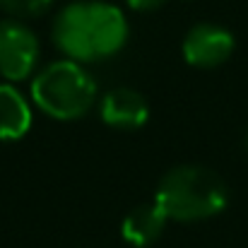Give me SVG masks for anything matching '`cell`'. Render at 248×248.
<instances>
[{
	"label": "cell",
	"mask_w": 248,
	"mask_h": 248,
	"mask_svg": "<svg viewBox=\"0 0 248 248\" xmlns=\"http://www.w3.org/2000/svg\"><path fill=\"white\" fill-rule=\"evenodd\" d=\"M229 190L224 181L207 166H176L159 181L155 202L176 222H202L227 207Z\"/></svg>",
	"instance_id": "cell-1"
},
{
	"label": "cell",
	"mask_w": 248,
	"mask_h": 248,
	"mask_svg": "<svg viewBox=\"0 0 248 248\" xmlns=\"http://www.w3.org/2000/svg\"><path fill=\"white\" fill-rule=\"evenodd\" d=\"M34 104L56 121H75L94 106L96 84L78 61H56L31 82Z\"/></svg>",
	"instance_id": "cell-2"
},
{
	"label": "cell",
	"mask_w": 248,
	"mask_h": 248,
	"mask_svg": "<svg viewBox=\"0 0 248 248\" xmlns=\"http://www.w3.org/2000/svg\"><path fill=\"white\" fill-rule=\"evenodd\" d=\"M36 63V34L17 19H0V75L10 82H19L34 73Z\"/></svg>",
	"instance_id": "cell-3"
},
{
	"label": "cell",
	"mask_w": 248,
	"mask_h": 248,
	"mask_svg": "<svg viewBox=\"0 0 248 248\" xmlns=\"http://www.w3.org/2000/svg\"><path fill=\"white\" fill-rule=\"evenodd\" d=\"M87 22H89V41L94 61L108 58L125 46L128 22L116 5L104 0H87Z\"/></svg>",
	"instance_id": "cell-4"
},
{
	"label": "cell",
	"mask_w": 248,
	"mask_h": 248,
	"mask_svg": "<svg viewBox=\"0 0 248 248\" xmlns=\"http://www.w3.org/2000/svg\"><path fill=\"white\" fill-rule=\"evenodd\" d=\"M234 53V36L217 24H195L183 39V58L195 68H217Z\"/></svg>",
	"instance_id": "cell-5"
},
{
	"label": "cell",
	"mask_w": 248,
	"mask_h": 248,
	"mask_svg": "<svg viewBox=\"0 0 248 248\" xmlns=\"http://www.w3.org/2000/svg\"><path fill=\"white\" fill-rule=\"evenodd\" d=\"M53 41L68 56V61H94L87 22V0L65 5L53 22Z\"/></svg>",
	"instance_id": "cell-6"
},
{
	"label": "cell",
	"mask_w": 248,
	"mask_h": 248,
	"mask_svg": "<svg viewBox=\"0 0 248 248\" xmlns=\"http://www.w3.org/2000/svg\"><path fill=\"white\" fill-rule=\"evenodd\" d=\"M99 113H101V121L111 128L135 130L147 123L150 106L140 92H135L130 87H116L101 99Z\"/></svg>",
	"instance_id": "cell-7"
},
{
	"label": "cell",
	"mask_w": 248,
	"mask_h": 248,
	"mask_svg": "<svg viewBox=\"0 0 248 248\" xmlns=\"http://www.w3.org/2000/svg\"><path fill=\"white\" fill-rule=\"evenodd\" d=\"M169 217L164 215V210L152 202V205H142V207H135L121 224V234L123 239L135 248H147L152 246L162 232H164Z\"/></svg>",
	"instance_id": "cell-8"
},
{
	"label": "cell",
	"mask_w": 248,
	"mask_h": 248,
	"mask_svg": "<svg viewBox=\"0 0 248 248\" xmlns=\"http://www.w3.org/2000/svg\"><path fill=\"white\" fill-rule=\"evenodd\" d=\"M31 125V108L27 99L12 87L0 84V140H19Z\"/></svg>",
	"instance_id": "cell-9"
},
{
	"label": "cell",
	"mask_w": 248,
	"mask_h": 248,
	"mask_svg": "<svg viewBox=\"0 0 248 248\" xmlns=\"http://www.w3.org/2000/svg\"><path fill=\"white\" fill-rule=\"evenodd\" d=\"M53 0H0V10H5L12 17H39L51 7Z\"/></svg>",
	"instance_id": "cell-10"
},
{
	"label": "cell",
	"mask_w": 248,
	"mask_h": 248,
	"mask_svg": "<svg viewBox=\"0 0 248 248\" xmlns=\"http://www.w3.org/2000/svg\"><path fill=\"white\" fill-rule=\"evenodd\" d=\"M166 0H128V5L133 7V10H142V12H147V10H157L159 5H164Z\"/></svg>",
	"instance_id": "cell-11"
},
{
	"label": "cell",
	"mask_w": 248,
	"mask_h": 248,
	"mask_svg": "<svg viewBox=\"0 0 248 248\" xmlns=\"http://www.w3.org/2000/svg\"><path fill=\"white\" fill-rule=\"evenodd\" d=\"M246 147H248V138H246Z\"/></svg>",
	"instance_id": "cell-12"
}]
</instances>
